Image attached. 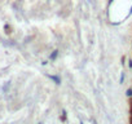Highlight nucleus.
Segmentation results:
<instances>
[{"instance_id": "1", "label": "nucleus", "mask_w": 132, "mask_h": 124, "mask_svg": "<svg viewBox=\"0 0 132 124\" xmlns=\"http://www.w3.org/2000/svg\"><path fill=\"white\" fill-rule=\"evenodd\" d=\"M49 78H51V79H52V80H53L56 84H60V83H61V79H60L58 76H56V75H49Z\"/></svg>"}, {"instance_id": "2", "label": "nucleus", "mask_w": 132, "mask_h": 124, "mask_svg": "<svg viewBox=\"0 0 132 124\" xmlns=\"http://www.w3.org/2000/svg\"><path fill=\"white\" fill-rule=\"evenodd\" d=\"M57 54H58V50H54L52 54H51V59L53 61V59H56V57H57Z\"/></svg>"}, {"instance_id": "3", "label": "nucleus", "mask_w": 132, "mask_h": 124, "mask_svg": "<svg viewBox=\"0 0 132 124\" xmlns=\"http://www.w3.org/2000/svg\"><path fill=\"white\" fill-rule=\"evenodd\" d=\"M126 96H127V97H132V89H127Z\"/></svg>"}, {"instance_id": "4", "label": "nucleus", "mask_w": 132, "mask_h": 124, "mask_svg": "<svg viewBox=\"0 0 132 124\" xmlns=\"http://www.w3.org/2000/svg\"><path fill=\"white\" fill-rule=\"evenodd\" d=\"M123 80H124V74H122V76H120V83H123Z\"/></svg>"}, {"instance_id": "5", "label": "nucleus", "mask_w": 132, "mask_h": 124, "mask_svg": "<svg viewBox=\"0 0 132 124\" xmlns=\"http://www.w3.org/2000/svg\"><path fill=\"white\" fill-rule=\"evenodd\" d=\"M128 62H129V67H131V69H132V59H129V61H128Z\"/></svg>"}, {"instance_id": "6", "label": "nucleus", "mask_w": 132, "mask_h": 124, "mask_svg": "<svg viewBox=\"0 0 132 124\" xmlns=\"http://www.w3.org/2000/svg\"><path fill=\"white\" fill-rule=\"evenodd\" d=\"M131 115H132V107H131Z\"/></svg>"}, {"instance_id": "7", "label": "nucleus", "mask_w": 132, "mask_h": 124, "mask_svg": "<svg viewBox=\"0 0 132 124\" xmlns=\"http://www.w3.org/2000/svg\"><path fill=\"white\" fill-rule=\"evenodd\" d=\"M131 124H132V116H131Z\"/></svg>"}, {"instance_id": "8", "label": "nucleus", "mask_w": 132, "mask_h": 124, "mask_svg": "<svg viewBox=\"0 0 132 124\" xmlns=\"http://www.w3.org/2000/svg\"><path fill=\"white\" fill-rule=\"evenodd\" d=\"M93 124H97V123H96V121H93Z\"/></svg>"}, {"instance_id": "9", "label": "nucleus", "mask_w": 132, "mask_h": 124, "mask_svg": "<svg viewBox=\"0 0 132 124\" xmlns=\"http://www.w3.org/2000/svg\"><path fill=\"white\" fill-rule=\"evenodd\" d=\"M80 124H83V123H80Z\"/></svg>"}, {"instance_id": "10", "label": "nucleus", "mask_w": 132, "mask_h": 124, "mask_svg": "<svg viewBox=\"0 0 132 124\" xmlns=\"http://www.w3.org/2000/svg\"><path fill=\"white\" fill-rule=\"evenodd\" d=\"M39 124H42V123H39Z\"/></svg>"}]
</instances>
